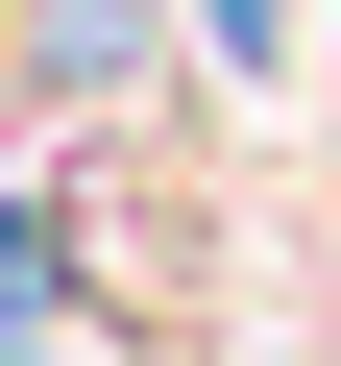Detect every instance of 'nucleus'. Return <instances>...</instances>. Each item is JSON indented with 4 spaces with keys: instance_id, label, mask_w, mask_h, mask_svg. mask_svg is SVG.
I'll list each match as a JSON object with an SVG mask.
<instances>
[{
    "instance_id": "f257e3e1",
    "label": "nucleus",
    "mask_w": 341,
    "mask_h": 366,
    "mask_svg": "<svg viewBox=\"0 0 341 366\" xmlns=\"http://www.w3.org/2000/svg\"><path fill=\"white\" fill-rule=\"evenodd\" d=\"M25 74H49V98H122V74H146V0H25Z\"/></svg>"
}]
</instances>
